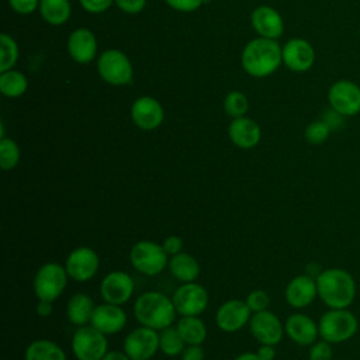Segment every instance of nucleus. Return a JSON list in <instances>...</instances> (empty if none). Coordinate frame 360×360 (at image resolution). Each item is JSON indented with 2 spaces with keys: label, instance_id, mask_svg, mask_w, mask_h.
<instances>
[{
  "label": "nucleus",
  "instance_id": "a211bd4d",
  "mask_svg": "<svg viewBox=\"0 0 360 360\" xmlns=\"http://www.w3.org/2000/svg\"><path fill=\"white\" fill-rule=\"evenodd\" d=\"M316 297V280L307 273L292 277L284 290V298L287 304L295 309H302L311 305Z\"/></svg>",
  "mask_w": 360,
  "mask_h": 360
},
{
  "label": "nucleus",
  "instance_id": "4c0bfd02",
  "mask_svg": "<svg viewBox=\"0 0 360 360\" xmlns=\"http://www.w3.org/2000/svg\"><path fill=\"white\" fill-rule=\"evenodd\" d=\"M41 0H8L10 6L18 14H31L37 6H39Z\"/></svg>",
  "mask_w": 360,
  "mask_h": 360
},
{
  "label": "nucleus",
  "instance_id": "9d476101",
  "mask_svg": "<svg viewBox=\"0 0 360 360\" xmlns=\"http://www.w3.org/2000/svg\"><path fill=\"white\" fill-rule=\"evenodd\" d=\"M63 264L70 280L76 283H86L97 274L100 257L94 249L89 246H79L70 250Z\"/></svg>",
  "mask_w": 360,
  "mask_h": 360
},
{
  "label": "nucleus",
  "instance_id": "b1692460",
  "mask_svg": "<svg viewBox=\"0 0 360 360\" xmlns=\"http://www.w3.org/2000/svg\"><path fill=\"white\" fill-rule=\"evenodd\" d=\"M167 269L170 274L180 283L197 281L201 273V267L197 259L186 252H180L177 255L170 256Z\"/></svg>",
  "mask_w": 360,
  "mask_h": 360
},
{
  "label": "nucleus",
  "instance_id": "f03ea898",
  "mask_svg": "<svg viewBox=\"0 0 360 360\" xmlns=\"http://www.w3.org/2000/svg\"><path fill=\"white\" fill-rule=\"evenodd\" d=\"M134 316L139 325L159 332L174 323L177 312L172 297L152 290L136 297L134 302Z\"/></svg>",
  "mask_w": 360,
  "mask_h": 360
},
{
  "label": "nucleus",
  "instance_id": "49530a36",
  "mask_svg": "<svg viewBox=\"0 0 360 360\" xmlns=\"http://www.w3.org/2000/svg\"><path fill=\"white\" fill-rule=\"evenodd\" d=\"M101 360H131L124 350H108Z\"/></svg>",
  "mask_w": 360,
  "mask_h": 360
},
{
  "label": "nucleus",
  "instance_id": "a18cd8bd",
  "mask_svg": "<svg viewBox=\"0 0 360 360\" xmlns=\"http://www.w3.org/2000/svg\"><path fill=\"white\" fill-rule=\"evenodd\" d=\"M53 311V302L52 301H46V300H38L37 304V314L41 318H48Z\"/></svg>",
  "mask_w": 360,
  "mask_h": 360
},
{
  "label": "nucleus",
  "instance_id": "72a5a7b5",
  "mask_svg": "<svg viewBox=\"0 0 360 360\" xmlns=\"http://www.w3.org/2000/svg\"><path fill=\"white\" fill-rule=\"evenodd\" d=\"M330 131L332 129L329 128V125L326 122H323L322 120L321 121H314V122L307 125V128L304 131V136L309 143L321 145L328 139Z\"/></svg>",
  "mask_w": 360,
  "mask_h": 360
},
{
  "label": "nucleus",
  "instance_id": "5701e85b",
  "mask_svg": "<svg viewBox=\"0 0 360 360\" xmlns=\"http://www.w3.org/2000/svg\"><path fill=\"white\" fill-rule=\"evenodd\" d=\"M68 51L76 62L79 63L90 62L97 52L96 37L87 28H77L69 35Z\"/></svg>",
  "mask_w": 360,
  "mask_h": 360
},
{
  "label": "nucleus",
  "instance_id": "9b49d317",
  "mask_svg": "<svg viewBox=\"0 0 360 360\" xmlns=\"http://www.w3.org/2000/svg\"><path fill=\"white\" fill-rule=\"evenodd\" d=\"M122 350L131 360H150L159 350V332L139 325L124 338Z\"/></svg>",
  "mask_w": 360,
  "mask_h": 360
},
{
  "label": "nucleus",
  "instance_id": "412c9836",
  "mask_svg": "<svg viewBox=\"0 0 360 360\" xmlns=\"http://www.w3.org/2000/svg\"><path fill=\"white\" fill-rule=\"evenodd\" d=\"M228 135L235 146L240 149H252L260 142L262 129L255 120L243 115L232 120L228 128Z\"/></svg>",
  "mask_w": 360,
  "mask_h": 360
},
{
  "label": "nucleus",
  "instance_id": "c03bdc74",
  "mask_svg": "<svg viewBox=\"0 0 360 360\" xmlns=\"http://www.w3.org/2000/svg\"><path fill=\"white\" fill-rule=\"evenodd\" d=\"M256 354L260 360H274L276 357V346L271 345H260L256 350Z\"/></svg>",
  "mask_w": 360,
  "mask_h": 360
},
{
  "label": "nucleus",
  "instance_id": "f8f14e48",
  "mask_svg": "<svg viewBox=\"0 0 360 360\" xmlns=\"http://www.w3.org/2000/svg\"><path fill=\"white\" fill-rule=\"evenodd\" d=\"M135 291L134 278L122 270L108 271L100 283V295L104 302L124 305L127 304Z\"/></svg>",
  "mask_w": 360,
  "mask_h": 360
},
{
  "label": "nucleus",
  "instance_id": "423d86ee",
  "mask_svg": "<svg viewBox=\"0 0 360 360\" xmlns=\"http://www.w3.org/2000/svg\"><path fill=\"white\" fill-rule=\"evenodd\" d=\"M68 271L65 264L58 262L44 263L35 273L32 280V290L38 300L55 302L68 285Z\"/></svg>",
  "mask_w": 360,
  "mask_h": 360
},
{
  "label": "nucleus",
  "instance_id": "2eb2a0df",
  "mask_svg": "<svg viewBox=\"0 0 360 360\" xmlns=\"http://www.w3.org/2000/svg\"><path fill=\"white\" fill-rule=\"evenodd\" d=\"M330 108L343 117L356 115L360 112V87L350 80H338L328 93Z\"/></svg>",
  "mask_w": 360,
  "mask_h": 360
},
{
  "label": "nucleus",
  "instance_id": "58836bf2",
  "mask_svg": "<svg viewBox=\"0 0 360 360\" xmlns=\"http://www.w3.org/2000/svg\"><path fill=\"white\" fill-rule=\"evenodd\" d=\"M114 1L122 11L128 14H138L146 6V0H114Z\"/></svg>",
  "mask_w": 360,
  "mask_h": 360
},
{
  "label": "nucleus",
  "instance_id": "f3484780",
  "mask_svg": "<svg viewBox=\"0 0 360 360\" xmlns=\"http://www.w3.org/2000/svg\"><path fill=\"white\" fill-rule=\"evenodd\" d=\"M128 316L127 312L122 309L121 305L103 302L96 305L90 325L94 326L97 330L103 332L104 335H115L121 332L127 325Z\"/></svg>",
  "mask_w": 360,
  "mask_h": 360
},
{
  "label": "nucleus",
  "instance_id": "7ed1b4c3",
  "mask_svg": "<svg viewBox=\"0 0 360 360\" xmlns=\"http://www.w3.org/2000/svg\"><path fill=\"white\" fill-rule=\"evenodd\" d=\"M283 60V49L274 39L256 38L242 52V66L246 73L255 77L271 75Z\"/></svg>",
  "mask_w": 360,
  "mask_h": 360
},
{
  "label": "nucleus",
  "instance_id": "e433bc0d",
  "mask_svg": "<svg viewBox=\"0 0 360 360\" xmlns=\"http://www.w3.org/2000/svg\"><path fill=\"white\" fill-rule=\"evenodd\" d=\"M162 246L169 256H173L183 252V239L177 235H170L163 239Z\"/></svg>",
  "mask_w": 360,
  "mask_h": 360
},
{
  "label": "nucleus",
  "instance_id": "c756f323",
  "mask_svg": "<svg viewBox=\"0 0 360 360\" xmlns=\"http://www.w3.org/2000/svg\"><path fill=\"white\" fill-rule=\"evenodd\" d=\"M28 82L18 70H6L0 75V91L7 97H20L25 93Z\"/></svg>",
  "mask_w": 360,
  "mask_h": 360
},
{
  "label": "nucleus",
  "instance_id": "2f4dec72",
  "mask_svg": "<svg viewBox=\"0 0 360 360\" xmlns=\"http://www.w3.org/2000/svg\"><path fill=\"white\" fill-rule=\"evenodd\" d=\"M18 58V46L15 41L7 35H0V73L10 70Z\"/></svg>",
  "mask_w": 360,
  "mask_h": 360
},
{
  "label": "nucleus",
  "instance_id": "7c9ffc66",
  "mask_svg": "<svg viewBox=\"0 0 360 360\" xmlns=\"http://www.w3.org/2000/svg\"><path fill=\"white\" fill-rule=\"evenodd\" d=\"M20 158H21V152L17 142L13 141L11 138L3 136L0 139V167L4 172L13 170L18 165Z\"/></svg>",
  "mask_w": 360,
  "mask_h": 360
},
{
  "label": "nucleus",
  "instance_id": "aec40b11",
  "mask_svg": "<svg viewBox=\"0 0 360 360\" xmlns=\"http://www.w3.org/2000/svg\"><path fill=\"white\" fill-rule=\"evenodd\" d=\"M315 60L311 44L301 38H292L283 46V62L294 72L308 70Z\"/></svg>",
  "mask_w": 360,
  "mask_h": 360
},
{
  "label": "nucleus",
  "instance_id": "39448f33",
  "mask_svg": "<svg viewBox=\"0 0 360 360\" xmlns=\"http://www.w3.org/2000/svg\"><path fill=\"white\" fill-rule=\"evenodd\" d=\"M170 256L165 252L163 246L153 240H138L129 250L131 266L143 276H158L169 264Z\"/></svg>",
  "mask_w": 360,
  "mask_h": 360
},
{
  "label": "nucleus",
  "instance_id": "c9c22d12",
  "mask_svg": "<svg viewBox=\"0 0 360 360\" xmlns=\"http://www.w3.org/2000/svg\"><path fill=\"white\" fill-rule=\"evenodd\" d=\"M332 357H333L332 343L323 339H319L309 346L308 360H332Z\"/></svg>",
  "mask_w": 360,
  "mask_h": 360
},
{
  "label": "nucleus",
  "instance_id": "dca6fc26",
  "mask_svg": "<svg viewBox=\"0 0 360 360\" xmlns=\"http://www.w3.org/2000/svg\"><path fill=\"white\" fill-rule=\"evenodd\" d=\"M287 338L298 346H311L319 338L318 322L304 312H294L284 321Z\"/></svg>",
  "mask_w": 360,
  "mask_h": 360
},
{
  "label": "nucleus",
  "instance_id": "473e14b6",
  "mask_svg": "<svg viewBox=\"0 0 360 360\" xmlns=\"http://www.w3.org/2000/svg\"><path fill=\"white\" fill-rule=\"evenodd\" d=\"M248 108H249L248 97L240 91H231L224 100V110L232 118L243 117Z\"/></svg>",
  "mask_w": 360,
  "mask_h": 360
},
{
  "label": "nucleus",
  "instance_id": "bb28decb",
  "mask_svg": "<svg viewBox=\"0 0 360 360\" xmlns=\"http://www.w3.org/2000/svg\"><path fill=\"white\" fill-rule=\"evenodd\" d=\"M174 326L186 345H202L208 335L207 325L200 316H180Z\"/></svg>",
  "mask_w": 360,
  "mask_h": 360
},
{
  "label": "nucleus",
  "instance_id": "a878e982",
  "mask_svg": "<svg viewBox=\"0 0 360 360\" xmlns=\"http://www.w3.org/2000/svg\"><path fill=\"white\" fill-rule=\"evenodd\" d=\"M24 360H68L65 350L53 340L35 339L25 347Z\"/></svg>",
  "mask_w": 360,
  "mask_h": 360
},
{
  "label": "nucleus",
  "instance_id": "6e6552de",
  "mask_svg": "<svg viewBox=\"0 0 360 360\" xmlns=\"http://www.w3.org/2000/svg\"><path fill=\"white\" fill-rule=\"evenodd\" d=\"M172 301L180 316H200L208 307V291L197 283H181L173 292Z\"/></svg>",
  "mask_w": 360,
  "mask_h": 360
},
{
  "label": "nucleus",
  "instance_id": "393cba45",
  "mask_svg": "<svg viewBox=\"0 0 360 360\" xmlns=\"http://www.w3.org/2000/svg\"><path fill=\"white\" fill-rule=\"evenodd\" d=\"M94 308L96 304L90 295L86 292H76L69 298L66 304L68 321L77 328L89 325Z\"/></svg>",
  "mask_w": 360,
  "mask_h": 360
},
{
  "label": "nucleus",
  "instance_id": "ea45409f",
  "mask_svg": "<svg viewBox=\"0 0 360 360\" xmlns=\"http://www.w3.org/2000/svg\"><path fill=\"white\" fill-rule=\"evenodd\" d=\"M114 0H80L82 7L89 13H103L105 11Z\"/></svg>",
  "mask_w": 360,
  "mask_h": 360
},
{
  "label": "nucleus",
  "instance_id": "37998d69",
  "mask_svg": "<svg viewBox=\"0 0 360 360\" xmlns=\"http://www.w3.org/2000/svg\"><path fill=\"white\" fill-rule=\"evenodd\" d=\"M342 114H339L338 111H335L333 108L325 111V115L322 118L323 122H326L329 125L330 129H338L342 125Z\"/></svg>",
  "mask_w": 360,
  "mask_h": 360
},
{
  "label": "nucleus",
  "instance_id": "0eeeda50",
  "mask_svg": "<svg viewBox=\"0 0 360 360\" xmlns=\"http://www.w3.org/2000/svg\"><path fill=\"white\" fill-rule=\"evenodd\" d=\"M70 349L76 360H101L108 352L107 335L90 323L79 326L72 336Z\"/></svg>",
  "mask_w": 360,
  "mask_h": 360
},
{
  "label": "nucleus",
  "instance_id": "6ab92c4d",
  "mask_svg": "<svg viewBox=\"0 0 360 360\" xmlns=\"http://www.w3.org/2000/svg\"><path fill=\"white\" fill-rule=\"evenodd\" d=\"M163 117V107L156 98L149 96L136 98L131 107L132 122L143 131L156 129L162 124Z\"/></svg>",
  "mask_w": 360,
  "mask_h": 360
},
{
  "label": "nucleus",
  "instance_id": "a19ab883",
  "mask_svg": "<svg viewBox=\"0 0 360 360\" xmlns=\"http://www.w3.org/2000/svg\"><path fill=\"white\" fill-rule=\"evenodd\" d=\"M166 3L174 10L187 13L197 10L202 4V0H166Z\"/></svg>",
  "mask_w": 360,
  "mask_h": 360
},
{
  "label": "nucleus",
  "instance_id": "c85d7f7f",
  "mask_svg": "<svg viewBox=\"0 0 360 360\" xmlns=\"http://www.w3.org/2000/svg\"><path fill=\"white\" fill-rule=\"evenodd\" d=\"M186 347V342L177 332L176 326H167L159 330V350L167 357L180 356Z\"/></svg>",
  "mask_w": 360,
  "mask_h": 360
},
{
  "label": "nucleus",
  "instance_id": "cd10ccee",
  "mask_svg": "<svg viewBox=\"0 0 360 360\" xmlns=\"http://www.w3.org/2000/svg\"><path fill=\"white\" fill-rule=\"evenodd\" d=\"M39 11L51 25H62L70 17V3L68 0H41Z\"/></svg>",
  "mask_w": 360,
  "mask_h": 360
},
{
  "label": "nucleus",
  "instance_id": "79ce46f5",
  "mask_svg": "<svg viewBox=\"0 0 360 360\" xmlns=\"http://www.w3.org/2000/svg\"><path fill=\"white\" fill-rule=\"evenodd\" d=\"M180 357L181 360H204L205 353L202 345H186Z\"/></svg>",
  "mask_w": 360,
  "mask_h": 360
},
{
  "label": "nucleus",
  "instance_id": "de8ad7c7",
  "mask_svg": "<svg viewBox=\"0 0 360 360\" xmlns=\"http://www.w3.org/2000/svg\"><path fill=\"white\" fill-rule=\"evenodd\" d=\"M233 360H260L259 356L256 354V352H245V353H240L238 354Z\"/></svg>",
  "mask_w": 360,
  "mask_h": 360
},
{
  "label": "nucleus",
  "instance_id": "20e7f679",
  "mask_svg": "<svg viewBox=\"0 0 360 360\" xmlns=\"http://www.w3.org/2000/svg\"><path fill=\"white\" fill-rule=\"evenodd\" d=\"M319 338L329 343H342L352 339L359 329L357 316L349 311L329 308L323 312L318 321Z\"/></svg>",
  "mask_w": 360,
  "mask_h": 360
},
{
  "label": "nucleus",
  "instance_id": "4468645a",
  "mask_svg": "<svg viewBox=\"0 0 360 360\" xmlns=\"http://www.w3.org/2000/svg\"><path fill=\"white\" fill-rule=\"evenodd\" d=\"M252 311L245 300H226L215 312V323L218 329L226 333H235L249 325Z\"/></svg>",
  "mask_w": 360,
  "mask_h": 360
},
{
  "label": "nucleus",
  "instance_id": "f257e3e1",
  "mask_svg": "<svg viewBox=\"0 0 360 360\" xmlns=\"http://www.w3.org/2000/svg\"><path fill=\"white\" fill-rule=\"evenodd\" d=\"M318 297L332 309L349 308L356 298L354 277L345 269L329 267L316 276Z\"/></svg>",
  "mask_w": 360,
  "mask_h": 360
},
{
  "label": "nucleus",
  "instance_id": "1a4fd4ad",
  "mask_svg": "<svg viewBox=\"0 0 360 360\" xmlns=\"http://www.w3.org/2000/svg\"><path fill=\"white\" fill-rule=\"evenodd\" d=\"M97 69L101 79L114 86H122L132 80V65L127 55L118 49L103 52Z\"/></svg>",
  "mask_w": 360,
  "mask_h": 360
},
{
  "label": "nucleus",
  "instance_id": "f704fd0d",
  "mask_svg": "<svg viewBox=\"0 0 360 360\" xmlns=\"http://www.w3.org/2000/svg\"><path fill=\"white\" fill-rule=\"evenodd\" d=\"M248 307L250 308L252 314L255 312H260V311H266L270 307V295L267 291L257 288L250 291L246 298H245Z\"/></svg>",
  "mask_w": 360,
  "mask_h": 360
},
{
  "label": "nucleus",
  "instance_id": "4be33fe9",
  "mask_svg": "<svg viewBox=\"0 0 360 360\" xmlns=\"http://www.w3.org/2000/svg\"><path fill=\"white\" fill-rule=\"evenodd\" d=\"M252 25L260 37L269 39L278 38L284 28L281 15L269 6H260L253 10Z\"/></svg>",
  "mask_w": 360,
  "mask_h": 360
},
{
  "label": "nucleus",
  "instance_id": "ddd939ff",
  "mask_svg": "<svg viewBox=\"0 0 360 360\" xmlns=\"http://www.w3.org/2000/svg\"><path fill=\"white\" fill-rule=\"evenodd\" d=\"M248 326L252 336L260 345L277 346L285 335L284 322H281L280 318L269 309L252 314Z\"/></svg>",
  "mask_w": 360,
  "mask_h": 360
}]
</instances>
